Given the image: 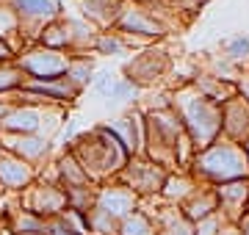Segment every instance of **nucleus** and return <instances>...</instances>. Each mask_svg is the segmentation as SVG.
Instances as JSON below:
<instances>
[{"instance_id": "nucleus-1", "label": "nucleus", "mask_w": 249, "mask_h": 235, "mask_svg": "<svg viewBox=\"0 0 249 235\" xmlns=\"http://www.w3.org/2000/svg\"><path fill=\"white\" fill-rule=\"evenodd\" d=\"M70 150L75 152V158L86 169V174L91 177L94 185L114 180L130 161V155L124 152V147L111 136V130L106 125H94L91 130L80 133Z\"/></svg>"}, {"instance_id": "nucleus-2", "label": "nucleus", "mask_w": 249, "mask_h": 235, "mask_svg": "<svg viewBox=\"0 0 249 235\" xmlns=\"http://www.w3.org/2000/svg\"><path fill=\"white\" fill-rule=\"evenodd\" d=\"M172 108L178 111L180 122H183L188 138L194 141L196 150L211 147L222 136V105L211 102L199 91H178L172 100Z\"/></svg>"}, {"instance_id": "nucleus-3", "label": "nucleus", "mask_w": 249, "mask_h": 235, "mask_svg": "<svg viewBox=\"0 0 249 235\" xmlns=\"http://www.w3.org/2000/svg\"><path fill=\"white\" fill-rule=\"evenodd\" d=\"M196 174H202L211 183H230V180H247L249 177V161L244 147L230 138H216L211 147L196 152Z\"/></svg>"}, {"instance_id": "nucleus-4", "label": "nucleus", "mask_w": 249, "mask_h": 235, "mask_svg": "<svg viewBox=\"0 0 249 235\" xmlns=\"http://www.w3.org/2000/svg\"><path fill=\"white\" fill-rule=\"evenodd\" d=\"M14 64L19 67V72L25 75V81H55V78L67 75L70 53L50 50V47H42L34 42L14 58Z\"/></svg>"}, {"instance_id": "nucleus-5", "label": "nucleus", "mask_w": 249, "mask_h": 235, "mask_svg": "<svg viewBox=\"0 0 249 235\" xmlns=\"http://www.w3.org/2000/svg\"><path fill=\"white\" fill-rule=\"evenodd\" d=\"M19 19V34L28 45H34L42 25L64 17V3L61 0H3Z\"/></svg>"}, {"instance_id": "nucleus-6", "label": "nucleus", "mask_w": 249, "mask_h": 235, "mask_svg": "<svg viewBox=\"0 0 249 235\" xmlns=\"http://www.w3.org/2000/svg\"><path fill=\"white\" fill-rule=\"evenodd\" d=\"M166 174L169 172L163 166L152 163L144 155H136V158L127 161V166H124L122 172L116 174V180L124 183L139 199H144V197H152V194H160L163 183H166Z\"/></svg>"}, {"instance_id": "nucleus-7", "label": "nucleus", "mask_w": 249, "mask_h": 235, "mask_svg": "<svg viewBox=\"0 0 249 235\" xmlns=\"http://www.w3.org/2000/svg\"><path fill=\"white\" fill-rule=\"evenodd\" d=\"M22 208L36 213V216H42L45 221L58 218L67 210V191L58 185L55 177H50V180L39 177L28 191H22Z\"/></svg>"}, {"instance_id": "nucleus-8", "label": "nucleus", "mask_w": 249, "mask_h": 235, "mask_svg": "<svg viewBox=\"0 0 249 235\" xmlns=\"http://www.w3.org/2000/svg\"><path fill=\"white\" fill-rule=\"evenodd\" d=\"M122 36H127L130 42H139V39H158L166 34V28L150 9H144L139 3H124L122 14L116 19V28Z\"/></svg>"}, {"instance_id": "nucleus-9", "label": "nucleus", "mask_w": 249, "mask_h": 235, "mask_svg": "<svg viewBox=\"0 0 249 235\" xmlns=\"http://www.w3.org/2000/svg\"><path fill=\"white\" fill-rule=\"evenodd\" d=\"M139 205H142V199L136 197L124 183L116 180V177L97 185V194H94V208L103 210V213H108V216L116 218V221L127 218L133 210H139Z\"/></svg>"}, {"instance_id": "nucleus-10", "label": "nucleus", "mask_w": 249, "mask_h": 235, "mask_svg": "<svg viewBox=\"0 0 249 235\" xmlns=\"http://www.w3.org/2000/svg\"><path fill=\"white\" fill-rule=\"evenodd\" d=\"M106 127L111 130V136L124 147V152L130 155V158L144 155V136H147L144 114H122V117L106 122Z\"/></svg>"}, {"instance_id": "nucleus-11", "label": "nucleus", "mask_w": 249, "mask_h": 235, "mask_svg": "<svg viewBox=\"0 0 249 235\" xmlns=\"http://www.w3.org/2000/svg\"><path fill=\"white\" fill-rule=\"evenodd\" d=\"M36 180H39L36 166L25 163L22 158L6 152V150H0V188L11 191V194H22V191H28Z\"/></svg>"}, {"instance_id": "nucleus-12", "label": "nucleus", "mask_w": 249, "mask_h": 235, "mask_svg": "<svg viewBox=\"0 0 249 235\" xmlns=\"http://www.w3.org/2000/svg\"><path fill=\"white\" fill-rule=\"evenodd\" d=\"M0 150L17 155L31 166H39L50 158V150H53V141L45 136H9V133H0Z\"/></svg>"}, {"instance_id": "nucleus-13", "label": "nucleus", "mask_w": 249, "mask_h": 235, "mask_svg": "<svg viewBox=\"0 0 249 235\" xmlns=\"http://www.w3.org/2000/svg\"><path fill=\"white\" fill-rule=\"evenodd\" d=\"M50 108V105H47ZM36 105H11L6 119L0 122V133L9 136H36L42 133V122H45V111Z\"/></svg>"}, {"instance_id": "nucleus-14", "label": "nucleus", "mask_w": 249, "mask_h": 235, "mask_svg": "<svg viewBox=\"0 0 249 235\" xmlns=\"http://www.w3.org/2000/svg\"><path fill=\"white\" fill-rule=\"evenodd\" d=\"M127 0H75L78 6V17L97 28V31H114L116 19L122 14Z\"/></svg>"}, {"instance_id": "nucleus-15", "label": "nucleus", "mask_w": 249, "mask_h": 235, "mask_svg": "<svg viewBox=\"0 0 249 235\" xmlns=\"http://www.w3.org/2000/svg\"><path fill=\"white\" fill-rule=\"evenodd\" d=\"M163 72H166V58H163V53H155V50L133 55V61L124 64V78L130 83H136L139 89L150 86L152 81H158Z\"/></svg>"}, {"instance_id": "nucleus-16", "label": "nucleus", "mask_w": 249, "mask_h": 235, "mask_svg": "<svg viewBox=\"0 0 249 235\" xmlns=\"http://www.w3.org/2000/svg\"><path fill=\"white\" fill-rule=\"evenodd\" d=\"M222 133L230 141H247L249 138V102L241 97H232L222 105Z\"/></svg>"}, {"instance_id": "nucleus-17", "label": "nucleus", "mask_w": 249, "mask_h": 235, "mask_svg": "<svg viewBox=\"0 0 249 235\" xmlns=\"http://www.w3.org/2000/svg\"><path fill=\"white\" fill-rule=\"evenodd\" d=\"M53 174L61 188H80V185H94L91 177L86 174V169L80 166V161L75 158L72 150H64L58 155V161L53 163Z\"/></svg>"}, {"instance_id": "nucleus-18", "label": "nucleus", "mask_w": 249, "mask_h": 235, "mask_svg": "<svg viewBox=\"0 0 249 235\" xmlns=\"http://www.w3.org/2000/svg\"><path fill=\"white\" fill-rule=\"evenodd\" d=\"M213 194L219 199V210H224L227 216H238V210H244L249 202V177L247 180L219 183L213 188Z\"/></svg>"}, {"instance_id": "nucleus-19", "label": "nucleus", "mask_w": 249, "mask_h": 235, "mask_svg": "<svg viewBox=\"0 0 249 235\" xmlns=\"http://www.w3.org/2000/svg\"><path fill=\"white\" fill-rule=\"evenodd\" d=\"M180 210H183V216L188 218V221H202V218L213 216V213H219V199H216L213 191H202L196 188L191 197L180 205Z\"/></svg>"}, {"instance_id": "nucleus-20", "label": "nucleus", "mask_w": 249, "mask_h": 235, "mask_svg": "<svg viewBox=\"0 0 249 235\" xmlns=\"http://www.w3.org/2000/svg\"><path fill=\"white\" fill-rule=\"evenodd\" d=\"M36 45L50 47V50H61V53H72V36H70V28H67V17H58L53 22L42 25L39 36H36Z\"/></svg>"}, {"instance_id": "nucleus-21", "label": "nucleus", "mask_w": 249, "mask_h": 235, "mask_svg": "<svg viewBox=\"0 0 249 235\" xmlns=\"http://www.w3.org/2000/svg\"><path fill=\"white\" fill-rule=\"evenodd\" d=\"M152 221H155V235H194V221H188L180 208L158 210Z\"/></svg>"}, {"instance_id": "nucleus-22", "label": "nucleus", "mask_w": 249, "mask_h": 235, "mask_svg": "<svg viewBox=\"0 0 249 235\" xmlns=\"http://www.w3.org/2000/svg\"><path fill=\"white\" fill-rule=\"evenodd\" d=\"M67 28H70V36H72V53L70 55L94 50V42H97L100 31L91 22H86L83 17H67Z\"/></svg>"}, {"instance_id": "nucleus-23", "label": "nucleus", "mask_w": 249, "mask_h": 235, "mask_svg": "<svg viewBox=\"0 0 249 235\" xmlns=\"http://www.w3.org/2000/svg\"><path fill=\"white\" fill-rule=\"evenodd\" d=\"M136 42H130L127 36H122L119 31H100L97 42H94V53L97 55H108V58H119V55H127L130 47Z\"/></svg>"}, {"instance_id": "nucleus-24", "label": "nucleus", "mask_w": 249, "mask_h": 235, "mask_svg": "<svg viewBox=\"0 0 249 235\" xmlns=\"http://www.w3.org/2000/svg\"><path fill=\"white\" fill-rule=\"evenodd\" d=\"M0 39H6L11 47H14V53H22L28 47V42L22 39V34H19V19H17V14L0 0Z\"/></svg>"}, {"instance_id": "nucleus-25", "label": "nucleus", "mask_w": 249, "mask_h": 235, "mask_svg": "<svg viewBox=\"0 0 249 235\" xmlns=\"http://www.w3.org/2000/svg\"><path fill=\"white\" fill-rule=\"evenodd\" d=\"M45 224H47L45 218L36 216V213H31V210H25L22 205L9 216L11 235H45Z\"/></svg>"}, {"instance_id": "nucleus-26", "label": "nucleus", "mask_w": 249, "mask_h": 235, "mask_svg": "<svg viewBox=\"0 0 249 235\" xmlns=\"http://www.w3.org/2000/svg\"><path fill=\"white\" fill-rule=\"evenodd\" d=\"M94 61L89 58V53H78V55H70V67H67V78H70L80 91L89 89L91 81H94Z\"/></svg>"}, {"instance_id": "nucleus-27", "label": "nucleus", "mask_w": 249, "mask_h": 235, "mask_svg": "<svg viewBox=\"0 0 249 235\" xmlns=\"http://www.w3.org/2000/svg\"><path fill=\"white\" fill-rule=\"evenodd\" d=\"M119 235H155V221L142 208L119 221Z\"/></svg>"}, {"instance_id": "nucleus-28", "label": "nucleus", "mask_w": 249, "mask_h": 235, "mask_svg": "<svg viewBox=\"0 0 249 235\" xmlns=\"http://www.w3.org/2000/svg\"><path fill=\"white\" fill-rule=\"evenodd\" d=\"M194 191H196L194 183L188 180L186 174H178V177H175V174H166V183H163L160 194L169 199V202H180V205H183V202H186Z\"/></svg>"}, {"instance_id": "nucleus-29", "label": "nucleus", "mask_w": 249, "mask_h": 235, "mask_svg": "<svg viewBox=\"0 0 249 235\" xmlns=\"http://www.w3.org/2000/svg\"><path fill=\"white\" fill-rule=\"evenodd\" d=\"M67 191V210L75 213H89L94 208V194L97 185H80V188H64Z\"/></svg>"}, {"instance_id": "nucleus-30", "label": "nucleus", "mask_w": 249, "mask_h": 235, "mask_svg": "<svg viewBox=\"0 0 249 235\" xmlns=\"http://www.w3.org/2000/svg\"><path fill=\"white\" fill-rule=\"evenodd\" d=\"M25 83V75L19 72V67L14 61L9 64H0V100L11 97L14 91Z\"/></svg>"}, {"instance_id": "nucleus-31", "label": "nucleus", "mask_w": 249, "mask_h": 235, "mask_svg": "<svg viewBox=\"0 0 249 235\" xmlns=\"http://www.w3.org/2000/svg\"><path fill=\"white\" fill-rule=\"evenodd\" d=\"M86 221H89V235H119V221L97 208L86 213Z\"/></svg>"}, {"instance_id": "nucleus-32", "label": "nucleus", "mask_w": 249, "mask_h": 235, "mask_svg": "<svg viewBox=\"0 0 249 235\" xmlns=\"http://www.w3.org/2000/svg\"><path fill=\"white\" fill-rule=\"evenodd\" d=\"M139 91L142 89H139L136 83H130L127 78H116L114 86H111V91H108V100H116V102H119V100H136Z\"/></svg>"}, {"instance_id": "nucleus-33", "label": "nucleus", "mask_w": 249, "mask_h": 235, "mask_svg": "<svg viewBox=\"0 0 249 235\" xmlns=\"http://www.w3.org/2000/svg\"><path fill=\"white\" fill-rule=\"evenodd\" d=\"M224 53L230 61H247L249 58V39L247 36H235L224 45Z\"/></svg>"}, {"instance_id": "nucleus-34", "label": "nucleus", "mask_w": 249, "mask_h": 235, "mask_svg": "<svg viewBox=\"0 0 249 235\" xmlns=\"http://www.w3.org/2000/svg\"><path fill=\"white\" fill-rule=\"evenodd\" d=\"M222 227H224L222 216H219V213H213V216L196 221V224H194V235H219V233H222Z\"/></svg>"}, {"instance_id": "nucleus-35", "label": "nucleus", "mask_w": 249, "mask_h": 235, "mask_svg": "<svg viewBox=\"0 0 249 235\" xmlns=\"http://www.w3.org/2000/svg\"><path fill=\"white\" fill-rule=\"evenodd\" d=\"M114 75L108 72V69H100V72H94V81H91V91H97V94H103V97H108V91H111V86H114Z\"/></svg>"}, {"instance_id": "nucleus-36", "label": "nucleus", "mask_w": 249, "mask_h": 235, "mask_svg": "<svg viewBox=\"0 0 249 235\" xmlns=\"http://www.w3.org/2000/svg\"><path fill=\"white\" fill-rule=\"evenodd\" d=\"M45 235H78V233L64 221V216H58V218H50L45 224Z\"/></svg>"}, {"instance_id": "nucleus-37", "label": "nucleus", "mask_w": 249, "mask_h": 235, "mask_svg": "<svg viewBox=\"0 0 249 235\" xmlns=\"http://www.w3.org/2000/svg\"><path fill=\"white\" fill-rule=\"evenodd\" d=\"M80 133H78V122L75 119H67V125H64V130H61V144H64V150H70L72 144H75V138H78Z\"/></svg>"}, {"instance_id": "nucleus-38", "label": "nucleus", "mask_w": 249, "mask_h": 235, "mask_svg": "<svg viewBox=\"0 0 249 235\" xmlns=\"http://www.w3.org/2000/svg\"><path fill=\"white\" fill-rule=\"evenodd\" d=\"M17 58V53H14V47L6 42V39H0V64H9Z\"/></svg>"}, {"instance_id": "nucleus-39", "label": "nucleus", "mask_w": 249, "mask_h": 235, "mask_svg": "<svg viewBox=\"0 0 249 235\" xmlns=\"http://www.w3.org/2000/svg\"><path fill=\"white\" fill-rule=\"evenodd\" d=\"M238 91H241V100H247V102H249V75L244 78V81H241Z\"/></svg>"}, {"instance_id": "nucleus-40", "label": "nucleus", "mask_w": 249, "mask_h": 235, "mask_svg": "<svg viewBox=\"0 0 249 235\" xmlns=\"http://www.w3.org/2000/svg\"><path fill=\"white\" fill-rule=\"evenodd\" d=\"M238 230H241V235H249V213H247V216H244V218H241Z\"/></svg>"}, {"instance_id": "nucleus-41", "label": "nucleus", "mask_w": 249, "mask_h": 235, "mask_svg": "<svg viewBox=\"0 0 249 235\" xmlns=\"http://www.w3.org/2000/svg\"><path fill=\"white\" fill-rule=\"evenodd\" d=\"M9 108H11V102H6V100H0V122L6 119V114H9Z\"/></svg>"}, {"instance_id": "nucleus-42", "label": "nucleus", "mask_w": 249, "mask_h": 235, "mask_svg": "<svg viewBox=\"0 0 249 235\" xmlns=\"http://www.w3.org/2000/svg\"><path fill=\"white\" fill-rule=\"evenodd\" d=\"M219 235H241V230H238V227H222V233H219Z\"/></svg>"}, {"instance_id": "nucleus-43", "label": "nucleus", "mask_w": 249, "mask_h": 235, "mask_svg": "<svg viewBox=\"0 0 249 235\" xmlns=\"http://www.w3.org/2000/svg\"><path fill=\"white\" fill-rule=\"evenodd\" d=\"M244 152H247V161H249V138L244 141Z\"/></svg>"}, {"instance_id": "nucleus-44", "label": "nucleus", "mask_w": 249, "mask_h": 235, "mask_svg": "<svg viewBox=\"0 0 249 235\" xmlns=\"http://www.w3.org/2000/svg\"><path fill=\"white\" fill-rule=\"evenodd\" d=\"M127 3H139V6H144V3H150V0H127Z\"/></svg>"}, {"instance_id": "nucleus-45", "label": "nucleus", "mask_w": 249, "mask_h": 235, "mask_svg": "<svg viewBox=\"0 0 249 235\" xmlns=\"http://www.w3.org/2000/svg\"><path fill=\"white\" fill-rule=\"evenodd\" d=\"M0 235H11V230H9V227H6V230H0Z\"/></svg>"}, {"instance_id": "nucleus-46", "label": "nucleus", "mask_w": 249, "mask_h": 235, "mask_svg": "<svg viewBox=\"0 0 249 235\" xmlns=\"http://www.w3.org/2000/svg\"><path fill=\"white\" fill-rule=\"evenodd\" d=\"M247 208H249V202H247Z\"/></svg>"}]
</instances>
